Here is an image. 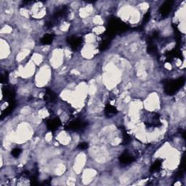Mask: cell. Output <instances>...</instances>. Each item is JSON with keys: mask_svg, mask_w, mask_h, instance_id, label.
<instances>
[{"mask_svg": "<svg viewBox=\"0 0 186 186\" xmlns=\"http://www.w3.org/2000/svg\"><path fill=\"white\" fill-rule=\"evenodd\" d=\"M21 153V150L19 148H15L13 149V151H12V155L14 157H18Z\"/></svg>", "mask_w": 186, "mask_h": 186, "instance_id": "13", "label": "cell"}, {"mask_svg": "<svg viewBox=\"0 0 186 186\" xmlns=\"http://www.w3.org/2000/svg\"><path fill=\"white\" fill-rule=\"evenodd\" d=\"M78 148L81 150H84V149H87L88 148V144L87 142H82V143H80L79 145Z\"/></svg>", "mask_w": 186, "mask_h": 186, "instance_id": "14", "label": "cell"}, {"mask_svg": "<svg viewBox=\"0 0 186 186\" xmlns=\"http://www.w3.org/2000/svg\"><path fill=\"white\" fill-rule=\"evenodd\" d=\"M144 124L148 128H156L162 125L160 122V117L156 113H150L148 112L145 115Z\"/></svg>", "mask_w": 186, "mask_h": 186, "instance_id": "1", "label": "cell"}, {"mask_svg": "<svg viewBox=\"0 0 186 186\" xmlns=\"http://www.w3.org/2000/svg\"><path fill=\"white\" fill-rule=\"evenodd\" d=\"M60 125V121L59 119L55 118L53 119H50L47 121V126L48 129L52 131H55V130L58 128Z\"/></svg>", "mask_w": 186, "mask_h": 186, "instance_id": "4", "label": "cell"}, {"mask_svg": "<svg viewBox=\"0 0 186 186\" xmlns=\"http://www.w3.org/2000/svg\"><path fill=\"white\" fill-rule=\"evenodd\" d=\"M109 40L108 39H105V40H103V41H102V43L100 44V49L101 50H105L107 49V48L108 47V45H109Z\"/></svg>", "mask_w": 186, "mask_h": 186, "instance_id": "12", "label": "cell"}, {"mask_svg": "<svg viewBox=\"0 0 186 186\" xmlns=\"http://www.w3.org/2000/svg\"><path fill=\"white\" fill-rule=\"evenodd\" d=\"M150 19V13H147L143 18V23H147Z\"/></svg>", "mask_w": 186, "mask_h": 186, "instance_id": "15", "label": "cell"}, {"mask_svg": "<svg viewBox=\"0 0 186 186\" xmlns=\"http://www.w3.org/2000/svg\"><path fill=\"white\" fill-rule=\"evenodd\" d=\"M172 1H166L165 3L161 7L160 13L163 16H166L169 15L170 13L171 8H172Z\"/></svg>", "mask_w": 186, "mask_h": 186, "instance_id": "5", "label": "cell"}, {"mask_svg": "<svg viewBox=\"0 0 186 186\" xmlns=\"http://www.w3.org/2000/svg\"><path fill=\"white\" fill-rule=\"evenodd\" d=\"M119 161L122 164H130L134 162V157L128 153H124L119 157Z\"/></svg>", "mask_w": 186, "mask_h": 186, "instance_id": "6", "label": "cell"}, {"mask_svg": "<svg viewBox=\"0 0 186 186\" xmlns=\"http://www.w3.org/2000/svg\"><path fill=\"white\" fill-rule=\"evenodd\" d=\"M161 166H162V163H161V162H159V160H157L156 162L155 163L153 164V166H152L151 170H150V171H151V172L158 171L159 169H160Z\"/></svg>", "mask_w": 186, "mask_h": 186, "instance_id": "11", "label": "cell"}, {"mask_svg": "<svg viewBox=\"0 0 186 186\" xmlns=\"http://www.w3.org/2000/svg\"><path fill=\"white\" fill-rule=\"evenodd\" d=\"M82 39L77 37H71L69 39V44L73 49H77L82 44Z\"/></svg>", "mask_w": 186, "mask_h": 186, "instance_id": "7", "label": "cell"}, {"mask_svg": "<svg viewBox=\"0 0 186 186\" xmlns=\"http://www.w3.org/2000/svg\"><path fill=\"white\" fill-rule=\"evenodd\" d=\"M86 126V123L82 122L81 120H75L73 122H71L68 125L67 128L68 130H73V131H79V130H82Z\"/></svg>", "mask_w": 186, "mask_h": 186, "instance_id": "3", "label": "cell"}, {"mask_svg": "<svg viewBox=\"0 0 186 186\" xmlns=\"http://www.w3.org/2000/svg\"><path fill=\"white\" fill-rule=\"evenodd\" d=\"M53 37H54V36L53 34L44 35L41 39V43L43 44H49L53 41Z\"/></svg>", "mask_w": 186, "mask_h": 186, "instance_id": "9", "label": "cell"}, {"mask_svg": "<svg viewBox=\"0 0 186 186\" xmlns=\"http://www.w3.org/2000/svg\"><path fill=\"white\" fill-rule=\"evenodd\" d=\"M116 108L111 105H107L105 108V113L107 116H113L116 113Z\"/></svg>", "mask_w": 186, "mask_h": 186, "instance_id": "10", "label": "cell"}, {"mask_svg": "<svg viewBox=\"0 0 186 186\" xmlns=\"http://www.w3.org/2000/svg\"><path fill=\"white\" fill-rule=\"evenodd\" d=\"M184 82H185V79L183 78H180L178 79L167 82L165 85L166 93L169 95H172L184 84Z\"/></svg>", "mask_w": 186, "mask_h": 186, "instance_id": "2", "label": "cell"}, {"mask_svg": "<svg viewBox=\"0 0 186 186\" xmlns=\"http://www.w3.org/2000/svg\"><path fill=\"white\" fill-rule=\"evenodd\" d=\"M44 99L49 103H53L56 100V95L51 90H48L44 95Z\"/></svg>", "mask_w": 186, "mask_h": 186, "instance_id": "8", "label": "cell"}]
</instances>
